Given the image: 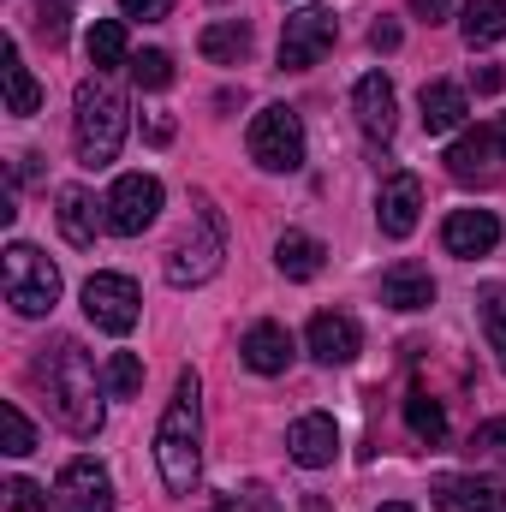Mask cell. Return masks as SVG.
Here are the masks:
<instances>
[{
	"label": "cell",
	"mask_w": 506,
	"mask_h": 512,
	"mask_svg": "<svg viewBox=\"0 0 506 512\" xmlns=\"http://www.w3.org/2000/svg\"><path fill=\"white\" fill-rule=\"evenodd\" d=\"M120 12L126 18H143V24H161L173 12V0H120Z\"/></svg>",
	"instance_id": "cell-35"
},
{
	"label": "cell",
	"mask_w": 506,
	"mask_h": 512,
	"mask_svg": "<svg viewBox=\"0 0 506 512\" xmlns=\"http://www.w3.org/2000/svg\"><path fill=\"white\" fill-rule=\"evenodd\" d=\"M131 78H137V90H167V84H173V54L143 48V54L131 60Z\"/></svg>",
	"instance_id": "cell-28"
},
{
	"label": "cell",
	"mask_w": 506,
	"mask_h": 512,
	"mask_svg": "<svg viewBox=\"0 0 506 512\" xmlns=\"http://www.w3.org/2000/svg\"><path fill=\"white\" fill-rule=\"evenodd\" d=\"M203 382L197 370H179L173 399L161 411V429H155V465H161V483L167 495H191L197 471H203Z\"/></svg>",
	"instance_id": "cell-1"
},
{
	"label": "cell",
	"mask_w": 506,
	"mask_h": 512,
	"mask_svg": "<svg viewBox=\"0 0 506 512\" xmlns=\"http://www.w3.org/2000/svg\"><path fill=\"white\" fill-rule=\"evenodd\" d=\"M459 30H465L471 48H495V42H506V0H471L465 18H459Z\"/></svg>",
	"instance_id": "cell-24"
},
{
	"label": "cell",
	"mask_w": 506,
	"mask_h": 512,
	"mask_svg": "<svg viewBox=\"0 0 506 512\" xmlns=\"http://www.w3.org/2000/svg\"><path fill=\"white\" fill-rule=\"evenodd\" d=\"M54 501L60 512H114V477L96 459H72L54 477Z\"/></svg>",
	"instance_id": "cell-10"
},
{
	"label": "cell",
	"mask_w": 506,
	"mask_h": 512,
	"mask_svg": "<svg viewBox=\"0 0 506 512\" xmlns=\"http://www.w3.org/2000/svg\"><path fill=\"white\" fill-rule=\"evenodd\" d=\"M471 447H477L483 459H495V465H506V417H489V423H477Z\"/></svg>",
	"instance_id": "cell-31"
},
{
	"label": "cell",
	"mask_w": 506,
	"mask_h": 512,
	"mask_svg": "<svg viewBox=\"0 0 506 512\" xmlns=\"http://www.w3.org/2000/svg\"><path fill=\"white\" fill-rule=\"evenodd\" d=\"M423 215V179L417 173H387L376 191V227L387 239H411Z\"/></svg>",
	"instance_id": "cell-11"
},
{
	"label": "cell",
	"mask_w": 506,
	"mask_h": 512,
	"mask_svg": "<svg viewBox=\"0 0 506 512\" xmlns=\"http://www.w3.org/2000/svg\"><path fill=\"white\" fill-rule=\"evenodd\" d=\"M221 256H227V221H221V209H197V233H185L173 251H167V280L173 286H203V280H215V268H221Z\"/></svg>",
	"instance_id": "cell-6"
},
{
	"label": "cell",
	"mask_w": 506,
	"mask_h": 512,
	"mask_svg": "<svg viewBox=\"0 0 506 512\" xmlns=\"http://www.w3.org/2000/svg\"><path fill=\"white\" fill-rule=\"evenodd\" d=\"M405 423H411V435H417V441H429V447H435V441H447V411H441V399H429L423 387H417V393H405Z\"/></svg>",
	"instance_id": "cell-25"
},
{
	"label": "cell",
	"mask_w": 506,
	"mask_h": 512,
	"mask_svg": "<svg viewBox=\"0 0 506 512\" xmlns=\"http://www.w3.org/2000/svg\"><path fill=\"white\" fill-rule=\"evenodd\" d=\"M60 209H54V221H60V239L72 245V251H90L96 245V233L108 227V215L90 203V191L84 185H60V197H54Z\"/></svg>",
	"instance_id": "cell-15"
},
{
	"label": "cell",
	"mask_w": 506,
	"mask_h": 512,
	"mask_svg": "<svg viewBox=\"0 0 506 512\" xmlns=\"http://www.w3.org/2000/svg\"><path fill=\"white\" fill-rule=\"evenodd\" d=\"M126 96L108 84V78H84L78 84V102H72V143H78V161L84 167H108L126 143Z\"/></svg>",
	"instance_id": "cell-3"
},
{
	"label": "cell",
	"mask_w": 506,
	"mask_h": 512,
	"mask_svg": "<svg viewBox=\"0 0 506 512\" xmlns=\"http://www.w3.org/2000/svg\"><path fill=\"white\" fill-rule=\"evenodd\" d=\"M0 78H6V114H12V120H30V114L42 108V84H36L30 66L18 60V42H12V36L0 42Z\"/></svg>",
	"instance_id": "cell-19"
},
{
	"label": "cell",
	"mask_w": 506,
	"mask_h": 512,
	"mask_svg": "<svg viewBox=\"0 0 506 512\" xmlns=\"http://www.w3.org/2000/svg\"><path fill=\"white\" fill-rule=\"evenodd\" d=\"M36 30H42L48 42H66V6H60V0H42V12H36Z\"/></svg>",
	"instance_id": "cell-34"
},
{
	"label": "cell",
	"mask_w": 506,
	"mask_h": 512,
	"mask_svg": "<svg viewBox=\"0 0 506 512\" xmlns=\"http://www.w3.org/2000/svg\"><path fill=\"white\" fill-rule=\"evenodd\" d=\"M381 304L387 310H429L435 304V280H429V268L423 262H393L387 274H381Z\"/></svg>",
	"instance_id": "cell-18"
},
{
	"label": "cell",
	"mask_w": 506,
	"mask_h": 512,
	"mask_svg": "<svg viewBox=\"0 0 506 512\" xmlns=\"http://www.w3.org/2000/svg\"><path fill=\"white\" fill-rule=\"evenodd\" d=\"M322 239H310V233H280V245H274V262H280V274L286 280H316L322 274Z\"/></svg>",
	"instance_id": "cell-23"
},
{
	"label": "cell",
	"mask_w": 506,
	"mask_h": 512,
	"mask_svg": "<svg viewBox=\"0 0 506 512\" xmlns=\"http://www.w3.org/2000/svg\"><path fill=\"white\" fill-rule=\"evenodd\" d=\"M102 209H108V233L137 239V233L155 227V215H161V179H155V173H120Z\"/></svg>",
	"instance_id": "cell-8"
},
{
	"label": "cell",
	"mask_w": 506,
	"mask_h": 512,
	"mask_svg": "<svg viewBox=\"0 0 506 512\" xmlns=\"http://www.w3.org/2000/svg\"><path fill=\"white\" fill-rule=\"evenodd\" d=\"M197 48H203V60H215V66H239V60L251 54V24H245V18H221V24H209V30L197 36Z\"/></svg>",
	"instance_id": "cell-22"
},
{
	"label": "cell",
	"mask_w": 506,
	"mask_h": 512,
	"mask_svg": "<svg viewBox=\"0 0 506 512\" xmlns=\"http://www.w3.org/2000/svg\"><path fill=\"white\" fill-rule=\"evenodd\" d=\"M471 78H477V90H483V96H489V90H501V84H506V78H501V66H477Z\"/></svg>",
	"instance_id": "cell-39"
},
{
	"label": "cell",
	"mask_w": 506,
	"mask_h": 512,
	"mask_svg": "<svg viewBox=\"0 0 506 512\" xmlns=\"http://www.w3.org/2000/svg\"><path fill=\"white\" fill-rule=\"evenodd\" d=\"M84 316L102 328V334H131L137 316H143V292L131 274H90L84 280Z\"/></svg>",
	"instance_id": "cell-7"
},
{
	"label": "cell",
	"mask_w": 506,
	"mask_h": 512,
	"mask_svg": "<svg viewBox=\"0 0 506 512\" xmlns=\"http://www.w3.org/2000/svg\"><path fill=\"white\" fill-rule=\"evenodd\" d=\"M137 387H143V364L131 352H114L108 358V393L114 399H137Z\"/></svg>",
	"instance_id": "cell-30"
},
{
	"label": "cell",
	"mask_w": 506,
	"mask_h": 512,
	"mask_svg": "<svg viewBox=\"0 0 506 512\" xmlns=\"http://www.w3.org/2000/svg\"><path fill=\"white\" fill-rule=\"evenodd\" d=\"M149 143H173V120L167 114H149Z\"/></svg>",
	"instance_id": "cell-40"
},
{
	"label": "cell",
	"mask_w": 506,
	"mask_h": 512,
	"mask_svg": "<svg viewBox=\"0 0 506 512\" xmlns=\"http://www.w3.org/2000/svg\"><path fill=\"white\" fill-rule=\"evenodd\" d=\"M489 155H495V137H489V131H465V137L447 149V167H453V179H471V173L489 167Z\"/></svg>",
	"instance_id": "cell-27"
},
{
	"label": "cell",
	"mask_w": 506,
	"mask_h": 512,
	"mask_svg": "<svg viewBox=\"0 0 506 512\" xmlns=\"http://www.w3.org/2000/svg\"><path fill=\"white\" fill-rule=\"evenodd\" d=\"M304 340H310V358L328 364V370H334V364H352V358L364 352V328H358L346 310H322V316H310V334H304Z\"/></svg>",
	"instance_id": "cell-12"
},
{
	"label": "cell",
	"mask_w": 506,
	"mask_h": 512,
	"mask_svg": "<svg viewBox=\"0 0 506 512\" xmlns=\"http://www.w3.org/2000/svg\"><path fill=\"white\" fill-rule=\"evenodd\" d=\"M352 114H358V126H364V137H393V126H399V96H393V84L381 78V72H364L358 78V90H352Z\"/></svg>",
	"instance_id": "cell-14"
},
{
	"label": "cell",
	"mask_w": 506,
	"mask_h": 512,
	"mask_svg": "<svg viewBox=\"0 0 506 512\" xmlns=\"http://www.w3.org/2000/svg\"><path fill=\"white\" fill-rule=\"evenodd\" d=\"M0 441H6V453H12V459L36 447V429H30V417H24V411H18L12 399L0 405Z\"/></svg>",
	"instance_id": "cell-29"
},
{
	"label": "cell",
	"mask_w": 506,
	"mask_h": 512,
	"mask_svg": "<svg viewBox=\"0 0 506 512\" xmlns=\"http://www.w3.org/2000/svg\"><path fill=\"white\" fill-rule=\"evenodd\" d=\"M441 245L453 256H489L495 245H501V221L489 215V209H453L447 215V227H441Z\"/></svg>",
	"instance_id": "cell-17"
},
{
	"label": "cell",
	"mask_w": 506,
	"mask_h": 512,
	"mask_svg": "<svg viewBox=\"0 0 506 512\" xmlns=\"http://www.w3.org/2000/svg\"><path fill=\"white\" fill-rule=\"evenodd\" d=\"M0 286H6V304L18 316H48L60 304V268L36 251V245H6Z\"/></svg>",
	"instance_id": "cell-4"
},
{
	"label": "cell",
	"mask_w": 506,
	"mask_h": 512,
	"mask_svg": "<svg viewBox=\"0 0 506 512\" xmlns=\"http://www.w3.org/2000/svg\"><path fill=\"white\" fill-rule=\"evenodd\" d=\"M239 352H245V370H256V376H280V370L292 364V334H286L280 322H256Z\"/></svg>",
	"instance_id": "cell-20"
},
{
	"label": "cell",
	"mask_w": 506,
	"mask_h": 512,
	"mask_svg": "<svg viewBox=\"0 0 506 512\" xmlns=\"http://www.w3.org/2000/svg\"><path fill=\"white\" fill-rule=\"evenodd\" d=\"M435 512H506V489L495 477H435Z\"/></svg>",
	"instance_id": "cell-13"
},
{
	"label": "cell",
	"mask_w": 506,
	"mask_h": 512,
	"mask_svg": "<svg viewBox=\"0 0 506 512\" xmlns=\"http://www.w3.org/2000/svg\"><path fill=\"white\" fill-rule=\"evenodd\" d=\"M447 6H453V0H411V12H417V18H429V24H441V18H447Z\"/></svg>",
	"instance_id": "cell-38"
},
{
	"label": "cell",
	"mask_w": 506,
	"mask_h": 512,
	"mask_svg": "<svg viewBox=\"0 0 506 512\" xmlns=\"http://www.w3.org/2000/svg\"><path fill=\"white\" fill-rule=\"evenodd\" d=\"M245 507H251V512H280V501H274L262 483H251V489H245Z\"/></svg>",
	"instance_id": "cell-37"
},
{
	"label": "cell",
	"mask_w": 506,
	"mask_h": 512,
	"mask_svg": "<svg viewBox=\"0 0 506 512\" xmlns=\"http://www.w3.org/2000/svg\"><path fill=\"white\" fill-rule=\"evenodd\" d=\"M286 453H292L304 471H322V465H334V453H340V429H334V417H322V411L298 417V423L286 429Z\"/></svg>",
	"instance_id": "cell-16"
},
{
	"label": "cell",
	"mask_w": 506,
	"mask_h": 512,
	"mask_svg": "<svg viewBox=\"0 0 506 512\" xmlns=\"http://www.w3.org/2000/svg\"><path fill=\"white\" fill-rule=\"evenodd\" d=\"M245 143H251V161L262 173H298L304 167V120L286 102H268L251 120Z\"/></svg>",
	"instance_id": "cell-5"
},
{
	"label": "cell",
	"mask_w": 506,
	"mask_h": 512,
	"mask_svg": "<svg viewBox=\"0 0 506 512\" xmlns=\"http://www.w3.org/2000/svg\"><path fill=\"white\" fill-rule=\"evenodd\" d=\"M334 36H340V18H334L328 6L292 12L286 30H280V66H286V72H310V66L334 48Z\"/></svg>",
	"instance_id": "cell-9"
},
{
	"label": "cell",
	"mask_w": 506,
	"mask_h": 512,
	"mask_svg": "<svg viewBox=\"0 0 506 512\" xmlns=\"http://www.w3.org/2000/svg\"><path fill=\"white\" fill-rule=\"evenodd\" d=\"M381 512H417V507H411V501H387Z\"/></svg>",
	"instance_id": "cell-42"
},
{
	"label": "cell",
	"mask_w": 506,
	"mask_h": 512,
	"mask_svg": "<svg viewBox=\"0 0 506 512\" xmlns=\"http://www.w3.org/2000/svg\"><path fill=\"white\" fill-rule=\"evenodd\" d=\"M6 507L12 512H48V501H42V489L30 477H6Z\"/></svg>",
	"instance_id": "cell-32"
},
{
	"label": "cell",
	"mask_w": 506,
	"mask_h": 512,
	"mask_svg": "<svg viewBox=\"0 0 506 512\" xmlns=\"http://www.w3.org/2000/svg\"><path fill=\"white\" fill-rule=\"evenodd\" d=\"M483 328H489V346H495V364L506 370V304H489V310H483Z\"/></svg>",
	"instance_id": "cell-33"
},
{
	"label": "cell",
	"mask_w": 506,
	"mask_h": 512,
	"mask_svg": "<svg viewBox=\"0 0 506 512\" xmlns=\"http://www.w3.org/2000/svg\"><path fill=\"white\" fill-rule=\"evenodd\" d=\"M370 48H376V54H393V48H399V24H393V18L370 24Z\"/></svg>",
	"instance_id": "cell-36"
},
{
	"label": "cell",
	"mask_w": 506,
	"mask_h": 512,
	"mask_svg": "<svg viewBox=\"0 0 506 512\" xmlns=\"http://www.w3.org/2000/svg\"><path fill=\"white\" fill-rule=\"evenodd\" d=\"M36 376H42L48 411H54V423H60L66 435L90 441V435L102 429V393H96V370H90V352H84L78 340H60V346L36 364Z\"/></svg>",
	"instance_id": "cell-2"
},
{
	"label": "cell",
	"mask_w": 506,
	"mask_h": 512,
	"mask_svg": "<svg viewBox=\"0 0 506 512\" xmlns=\"http://www.w3.org/2000/svg\"><path fill=\"white\" fill-rule=\"evenodd\" d=\"M489 137H495V155H501V161H506V114H501V120H495V126H489Z\"/></svg>",
	"instance_id": "cell-41"
},
{
	"label": "cell",
	"mask_w": 506,
	"mask_h": 512,
	"mask_svg": "<svg viewBox=\"0 0 506 512\" xmlns=\"http://www.w3.org/2000/svg\"><path fill=\"white\" fill-rule=\"evenodd\" d=\"M215 512H233V507H215Z\"/></svg>",
	"instance_id": "cell-43"
},
{
	"label": "cell",
	"mask_w": 506,
	"mask_h": 512,
	"mask_svg": "<svg viewBox=\"0 0 506 512\" xmlns=\"http://www.w3.org/2000/svg\"><path fill=\"white\" fill-rule=\"evenodd\" d=\"M126 60V24L120 18H96L90 24V66L96 72H114Z\"/></svg>",
	"instance_id": "cell-26"
},
{
	"label": "cell",
	"mask_w": 506,
	"mask_h": 512,
	"mask_svg": "<svg viewBox=\"0 0 506 512\" xmlns=\"http://www.w3.org/2000/svg\"><path fill=\"white\" fill-rule=\"evenodd\" d=\"M417 108H423V131H435V137H441V131H459V126H465V114H471L465 90H459V84H447V78L423 84Z\"/></svg>",
	"instance_id": "cell-21"
}]
</instances>
